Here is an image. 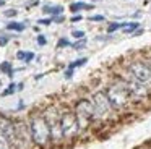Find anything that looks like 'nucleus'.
<instances>
[{
  "label": "nucleus",
  "instance_id": "obj_5",
  "mask_svg": "<svg viewBox=\"0 0 151 149\" xmlns=\"http://www.w3.org/2000/svg\"><path fill=\"white\" fill-rule=\"evenodd\" d=\"M91 100L94 104V110H96V122H99V123L112 122L117 117V112L112 107V104H111V100H109V97H107L104 89L93 92Z\"/></svg>",
  "mask_w": 151,
  "mask_h": 149
},
{
  "label": "nucleus",
  "instance_id": "obj_28",
  "mask_svg": "<svg viewBox=\"0 0 151 149\" xmlns=\"http://www.w3.org/2000/svg\"><path fill=\"white\" fill-rule=\"evenodd\" d=\"M81 19H83V16L78 13V15H73L72 18H70V21H72V23H78V21H81Z\"/></svg>",
  "mask_w": 151,
  "mask_h": 149
},
{
  "label": "nucleus",
  "instance_id": "obj_13",
  "mask_svg": "<svg viewBox=\"0 0 151 149\" xmlns=\"http://www.w3.org/2000/svg\"><path fill=\"white\" fill-rule=\"evenodd\" d=\"M7 29H8V31L21 32V31H24V23H20V21H10V23L7 24Z\"/></svg>",
  "mask_w": 151,
  "mask_h": 149
},
{
  "label": "nucleus",
  "instance_id": "obj_34",
  "mask_svg": "<svg viewBox=\"0 0 151 149\" xmlns=\"http://www.w3.org/2000/svg\"><path fill=\"white\" fill-rule=\"evenodd\" d=\"M148 54H151V49H150V50H148Z\"/></svg>",
  "mask_w": 151,
  "mask_h": 149
},
{
  "label": "nucleus",
  "instance_id": "obj_9",
  "mask_svg": "<svg viewBox=\"0 0 151 149\" xmlns=\"http://www.w3.org/2000/svg\"><path fill=\"white\" fill-rule=\"evenodd\" d=\"M17 126V141H15V149H34V141L31 135L29 122L26 120H15Z\"/></svg>",
  "mask_w": 151,
  "mask_h": 149
},
{
  "label": "nucleus",
  "instance_id": "obj_27",
  "mask_svg": "<svg viewBox=\"0 0 151 149\" xmlns=\"http://www.w3.org/2000/svg\"><path fill=\"white\" fill-rule=\"evenodd\" d=\"M37 24H44V26L52 24V18H44V19H39V21H37Z\"/></svg>",
  "mask_w": 151,
  "mask_h": 149
},
{
  "label": "nucleus",
  "instance_id": "obj_33",
  "mask_svg": "<svg viewBox=\"0 0 151 149\" xmlns=\"http://www.w3.org/2000/svg\"><path fill=\"white\" fill-rule=\"evenodd\" d=\"M4 3H5V0H0V6L4 5Z\"/></svg>",
  "mask_w": 151,
  "mask_h": 149
},
{
  "label": "nucleus",
  "instance_id": "obj_26",
  "mask_svg": "<svg viewBox=\"0 0 151 149\" xmlns=\"http://www.w3.org/2000/svg\"><path fill=\"white\" fill-rule=\"evenodd\" d=\"M33 58H34V52H29V50H28V52H26V57H24L23 62H24V63H29Z\"/></svg>",
  "mask_w": 151,
  "mask_h": 149
},
{
  "label": "nucleus",
  "instance_id": "obj_6",
  "mask_svg": "<svg viewBox=\"0 0 151 149\" xmlns=\"http://www.w3.org/2000/svg\"><path fill=\"white\" fill-rule=\"evenodd\" d=\"M59 110H60V126H62L63 139L65 141H73L81 133L75 112L70 107H59Z\"/></svg>",
  "mask_w": 151,
  "mask_h": 149
},
{
  "label": "nucleus",
  "instance_id": "obj_8",
  "mask_svg": "<svg viewBox=\"0 0 151 149\" xmlns=\"http://www.w3.org/2000/svg\"><path fill=\"white\" fill-rule=\"evenodd\" d=\"M125 67L132 71V74H133L137 80H140L141 83L151 91V68H150V65H148V62L145 60V57L143 58H140V57L130 58V60L125 62Z\"/></svg>",
  "mask_w": 151,
  "mask_h": 149
},
{
  "label": "nucleus",
  "instance_id": "obj_29",
  "mask_svg": "<svg viewBox=\"0 0 151 149\" xmlns=\"http://www.w3.org/2000/svg\"><path fill=\"white\" fill-rule=\"evenodd\" d=\"M24 57H26V52H24V50H18L17 52V58H18V60H24Z\"/></svg>",
  "mask_w": 151,
  "mask_h": 149
},
{
  "label": "nucleus",
  "instance_id": "obj_17",
  "mask_svg": "<svg viewBox=\"0 0 151 149\" xmlns=\"http://www.w3.org/2000/svg\"><path fill=\"white\" fill-rule=\"evenodd\" d=\"M86 62H88V58H86V57H81V58H78V60L68 63V67H67V68H70V70H75V68H78V67H83Z\"/></svg>",
  "mask_w": 151,
  "mask_h": 149
},
{
  "label": "nucleus",
  "instance_id": "obj_7",
  "mask_svg": "<svg viewBox=\"0 0 151 149\" xmlns=\"http://www.w3.org/2000/svg\"><path fill=\"white\" fill-rule=\"evenodd\" d=\"M42 115L46 118L47 125L50 128V135H52V141L54 146H59L62 143H65L63 139V133H62V126H60V110L57 105H47L42 110Z\"/></svg>",
  "mask_w": 151,
  "mask_h": 149
},
{
  "label": "nucleus",
  "instance_id": "obj_11",
  "mask_svg": "<svg viewBox=\"0 0 151 149\" xmlns=\"http://www.w3.org/2000/svg\"><path fill=\"white\" fill-rule=\"evenodd\" d=\"M81 10H93V5H88V3L81 2V0L73 2L72 5H70V11H72V13H80Z\"/></svg>",
  "mask_w": 151,
  "mask_h": 149
},
{
  "label": "nucleus",
  "instance_id": "obj_31",
  "mask_svg": "<svg viewBox=\"0 0 151 149\" xmlns=\"http://www.w3.org/2000/svg\"><path fill=\"white\" fill-rule=\"evenodd\" d=\"M72 76H73V70H70V68H67V71H65V78H67V80H70Z\"/></svg>",
  "mask_w": 151,
  "mask_h": 149
},
{
  "label": "nucleus",
  "instance_id": "obj_24",
  "mask_svg": "<svg viewBox=\"0 0 151 149\" xmlns=\"http://www.w3.org/2000/svg\"><path fill=\"white\" fill-rule=\"evenodd\" d=\"M36 41H37V45H46L47 44V39H46V36H44V34H39Z\"/></svg>",
  "mask_w": 151,
  "mask_h": 149
},
{
  "label": "nucleus",
  "instance_id": "obj_2",
  "mask_svg": "<svg viewBox=\"0 0 151 149\" xmlns=\"http://www.w3.org/2000/svg\"><path fill=\"white\" fill-rule=\"evenodd\" d=\"M31 128V135H33V141L36 149H50L54 146L52 135H50V128L47 125L46 118H44L42 112L34 110L28 118Z\"/></svg>",
  "mask_w": 151,
  "mask_h": 149
},
{
  "label": "nucleus",
  "instance_id": "obj_4",
  "mask_svg": "<svg viewBox=\"0 0 151 149\" xmlns=\"http://www.w3.org/2000/svg\"><path fill=\"white\" fill-rule=\"evenodd\" d=\"M72 109L76 115L81 133L89 130L96 123V110H94V104H93L91 97H81V99H78Z\"/></svg>",
  "mask_w": 151,
  "mask_h": 149
},
{
  "label": "nucleus",
  "instance_id": "obj_20",
  "mask_svg": "<svg viewBox=\"0 0 151 149\" xmlns=\"http://www.w3.org/2000/svg\"><path fill=\"white\" fill-rule=\"evenodd\" d=\"M72 47H75V49H85V47H86V39H85V37H83V39H78L75 44H72Z\"/></svg>",
  "mask_w": 151,
  "mask_h": 149
},
{
  "label": "nucleus",
  "instance_id": "obj_14",
  "mask_svg": "<svg viewBox=\"0 0 151 149\" xmlns=\"http://www.w3.org/2000/svg\"><path fill=\"white\" fill-rule=\"evenodd\" d=\"M0 71H2V73H7L10 78H13V68H12L10 62H2V63H0Z\"/></svg>",
  "mask_w": 151,
  "mask_h": 149
},
{
  "label": "nucleus",
  "instance_id": "obj_22",
  "mask_svg": "<svg viewBox=\"0 0 151 149\" xmlns=\"http://www.w3.org/2000/svg\"><path fill=\"white\" fill-rule=\"evenodd\" d=\"M104 15H91L89 16V21H94V23H99V21H104Z\"/></svg>",
  "mask_w": 151,
  "mask_h": 149
},
{
  "label": "nucleus",
  "instance_id": "obj_18",
  "mask_svg": "<svg viewBox=\"0 0 151 149\" xmlns=\"http://www.w3.org/2000/svg\"><path fill=\"white\" fill-rule=\"evenodd\" d=\"M17 89H18V86H17V84H15V83H10V86H8L7 89L4 91V92L0 94V96H2V97H7V96H10V94H13Z\"/></svg>",
  "mask_w": 151,
  "mask_h": 149
},
{
  "label": "nucleus",
  "instance_id": "obj_15",
  "mask_svg": "<svg viewBox=\"0 0 151 149\" xmlns=\"http://www.w3.org/2000/svg\"><path fill=\"white\" fill-rule=\"evenodd\" d=\"M0 149H13L12 143L8 141V138L2 133V130H0Z\"/></svg>",
  "mask_w": 151,
  "mask_h": 149
},
{
  "label": "nucleus",
  "instance_id": "obj_21",
  "mask_svg": "<svg viewBox=\"0 0 151 149\" xmlns=\"http://www.w3.org/2000/svg\"><path fill=\"white\" fill-rule=\"evenodd\" d=\"M10 42V37L8 36H5V34H0V47H5V45Z\"/></svg>",
  "mask_w": 151,
  "mask_h": 149
},
{
  "label": "nucleus",
  "instance_id": "obj_19",
  "mask_svg": "<svg viewBox=\"0 0 151 149\" xmlns=\"http://www.w3.org/2000/svg\"><path fill=\"white\" fill-rule=\"evenodd\" d=\"M70 45H72V42H70L67 37H60L59 42H57V47H60V49L62 47H70Z\"/></svg>",
  "mask_w": 151,
  "mask_h": 149
},
{
  "label": "nucleus",
  "instance_id": "obj_3",
  "mask_svg": "<svg viewBox=\"0 0 151 149\" xmlns=\"http://www.w3.org/2000/svg\"><path fill=\"white\" fill-rule=\"evenodd\" d=\"M115 74L124 81V84L127 86V89H128V92H130V96H132V99H133L135 104H146L151 100V91L148 89L140 80H137L125 65H122V67L115 71Z\"/></svg>",
  "mask_w": 151,
  "mask_h": 149
},
{
  "label": "nucleus",
  "instance_id": "obj_16",
  "mask_svg": "<svg viewBox=\"0 0 151 149\" xmlns=\"http://www.w3.org/2000/svg\"><path fill=\"white\" fill-rule=\"evenodd\" d=\"M124 26H125V23H117V21H114V23H111V24L107 26V32H109V34H112V32L119 31V29H124Z\"/></svg>",
  "mask_w": 151,
  "mask_h": 149
},
{
  "label": "nucleus",
  "instance_id": "obj_30",
  "mask_svg": "<svg viewBox=\"0 0 151 149\" xmlns=\"http://www.w3.org/2000/svg\"><path fill=\"white\" fill-rule=\"evenodd\" d=\"M5 16H17V10H7V11H5Z\"/></svg>",
  "mask_w": 151,
  "mask_h": 149
},
{
  "label": "nucleus",
  "instance_id": "obj_25",
  "mask_svg": "<svg viewBox=\"0 0 151 149\" xmlns=\"http://www.w3.org/2000/svg\"><path fill=\"white\" fill-rule=\"evenodd\" d=\"M50 18H52V23H59V24H60V23L65 21V16H63V15H59V16H50Z\"/></svg>",
  "mask_w": 151,
  "mask_h": 149
},
{
  "label": "nucleus",
  "instance_id": "obj_12",
  "mask_svg": "<svg viewBox=\"0 0 151 149\" xmlns=\"http://www.w3.org/2000/svg\"><path fill=\"white\" fill-rule=\"evenodd\" d=\"M140 29V23L138 21H130V23H125L124 29L122 31L125 32V34H133L135 31H138Z\"/></svg>",
  "mask_w": 151,
  "mask_h": 149
},
{
  "label": "nucleus",
  "instance_id": "obj_10",
  "mask_svg": "<svg viewBox=\"0 0 151 149\" xmlns=\"http://www.w3.org/2000/svg\"><path fill=\"white\" fill-rule=\"evenodd\" d=\"M42 11L49 13L50 16H59L63 13V6L62 5H46V6H42Z\"/></svg>",
  "mask_w": 151,
  "mask_h": 149
},
{
  "label": "nucleus",
  "instance_id": "obj_32",
  "mask_svg": "<svg viewBox=\"0 0 151 149\" xmlns=\"http://www.w3.org/2000/svg\"><path fill=\"white\" fill-rule=\"evenodd\" d=\"M145 60L148 62V65H150V68H151V54H148V52H146V54H145Z\"/></svg>",
  "mask_w": 151,
  "mask_h": 149
},
{
  "label": "nucleus",
  "instance_id": "obj_23",
  "mask_svg": "<svg viewBox=\"0 0 151 149\" xmlns=\"http://www.w3.org/2000/svg\"><path fill=\"white\" fill-rule=\"evenodd\" d=\"M72 36L75 39H83L85 37V31H80V29H75V31H72Z\"/></svg>",
  "mask_w": 151,
  "mask_h": 149
},
{
  "label": "nucleus",
  "instance_id": "obj_1",
  "mask_svg": "<svg viewBox=\"0 0 151 149\" xmlns=\"http://www.w3.org/2000/svg\"><path fill=\"white\" fill-rule=\"evenodd\" d=\"M104 91H106L112 107L115 109L117 113L127 112L128 109L133 107V104H135L133 99H132V96H130V92H128L127 86L124 84V81H122L117 74L111 80V83L106 86Z\"/></svg>",
  "mask_w": 151,
  "mask_h": 149
}]
</instances>
